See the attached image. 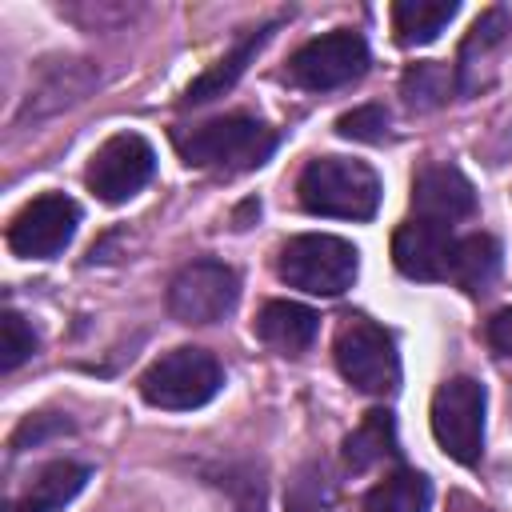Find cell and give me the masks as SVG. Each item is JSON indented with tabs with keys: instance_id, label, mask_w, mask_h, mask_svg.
<instances>
[{
	"instance_id": "cell-1",
	"label": "cell",
	"mask_w": 512,
	"mask_h": 512,
	"mask_svg": "<svg viewBox=\"0 0 512 512\" xmlns=\"http://www.w3.org/2000/svg\"><path fill=\"white\" fill-rule=\"evenodd\" d=\"M172 144L180 152L184 164L192 168H220V172H248L260 168L272 148H276V132L268 124H260L256 116H224V120H208L196 128H176Z\"/></svg>"
},
{
	"instance_id": "cell-2",
	"label": "cell",
	"mask_w": 512,
	"mask_h": 512,
	"mask_svg": "<svg viewBox=\"0 0 512 512\" xmlns=\"http://www.w3.org/2000/svg\"><path fill=\"white\" fill-rule=\"evenodd\" d=\"M296 196L312 216L372 220L380 208V180L364 160L320 156L300 172Z\"/></svg>"
},
{
	"instance_id": "cell-3",
	"label": "cell",
	"mask_w": 512,
	"mask_h": 512,
	"mask_svg": "<svg viewBox=\"0 0 512 512\" xmlns=\"http://www.w3.org/2000/svg\"><path fill=\"white\" fill-rule=\"evenodd\" d=\"M276 272L288 288H300L308 296H340L360 272V252L340 236L304 232L280 248Z\"/></svg>"
},
{
	"instance_id": "cell-4",
	"label": "cell",
	"mask_w": 512,
	"mask_h": 512,
	"mask_svg": "<svg viewBox=\"0 0 512 512\" xmlns=\"http://www.w3.org/2000/svg\"><path fill=\"white\" fill-rule=\"evenodd\" d=\"M224 384V372L204 348H172L140 376V396L164 412H188L208 404Z\"/></svg>"
},
{
	"instance_id": "cell-5",
	"label": "cell",
	"mask_w": 512,
	"mask_h": 512,
	"mask_svg": "<svg viewBox=\"0 0 512 512\" xmlns=\"http://www.w3.org/2000/svg\"><path fill=\"white\" fill-rule=\"evenodd\" d=\"M332 352H336L340 376H344L352 388H360V392H368V396H392V392L400 388L396 340H392L380 324H372V320H364V316L344 320L340 332H336Z\"/></svg>"
},
{
	"instance_id": "cell-6",
	"label": "cell",
	"mask_w": 512,
	"mask_h": 512,
	"mask_svg": "<svg viewBox=\"0 0 512 512\" xmlns=\"http://www.w3.org/2000/svg\"><path fill=\"white\" fill-rule=\"evenodd\" d=\"M484 384L452 376L432 396V436L456 464H476L484 452Z\"/></svg>"
},
{
	"instance_id": "cell-7",
	"label": "cell",
	"mask_w": 512,
	"mask_h": 512,
	"mask_svg": "<svg viewBox=\"0 0 512 512\" xmlns=\"http://www.w3.org/2000/svg\"><path fill=\"white\" fill-rule=\"evenodd\" d=\"M364 68H368L364 36L340 28V32L316 36L304 48H296L292 60H288V80L308 88V92H332V88H344V84L360 80Z\"/></svg>"
},
{
	"instance_id": "cell-8",
	"label": "cell",
	"mask_w": 512,
	"mask_h": 512,
	"mask_svg": "<svg viewBox=\"0 0 512 512\" xmlns=\"http://www.w3.org/2000/svg\"><path fill=\"white\" fill-rule=\"evenodd\" d=\"M152 168H156L152 144L140 132H116L92 152L84 184L104 204H124L152 180Z\"/></svg>"
},
{
	"instance_id": "cell-9",
	"label": "cell",
	"mask_w": 512,
	"mask_h": 512,
	"mask_svg": "<svg viewBox=\"0 0 512 512\" xmlns=\"http://www.w3.org/2000/svg\"><path fill=\"white\" fill-rule=\"evenodd\" d=\"M240 280L220 260H192L168 284V312L180 324H216L236 308Z\"/></svg>"
},
{
	"instance_id": "cell-10",
	"label": "cell",
	"mask_w": 512,
	"mask_h": 512,
	"mask_svg": "<svg viewBox=\"0 0 512 512\" xmlns=\"http://www.w3.org/2000/svg\"><path fill=\"white\" fill-rule=\"evenodd\" d=\"M76 224H80L76 200L64 196V192H44V196L28 200L12 216V224H8V248L20 260H52V256H60L72 244Z\"/></svg>"
},
{
	"instance_id": "cell-11",
	"label": "cell",
	"mask_w": 512,
	"mask_h": 512,
	"mask_svg": "<svg viewBox=\"0 0 512 512\" xmlns=\"http://www.w3.org/2000/svg\"><path fill=\"white\" fill-rule=\"evenodd\" d=\"M456 236L436 220H404L392 236V260L408 280H448V256Z\"/></svg>"
},
{
	"instance_id": "cell-12",
	"label": "cell",
	"mask_w": 512,
	"mask_h": 512,
	"mask_svg": "<svg viewBox=\"0 0 512 512\" xmlns=\"http://www.w3.org/2000/svg\"><path fill=\"white\" fill-rule=\"evenodd\" d=\"M472 208H476L472 180L456 164H428V168L416 172V180H412V212L420 220L452 224V220L472 216Z\"/></svg>"
},
{
	"instance_id": "cell-13",
	"label": "cell",
	"mask_w": 512,
	"mask_h": 512,
	"mask_svg": "<svg viewBox=\"0 0 512 512\" xmlns=\"http://www.w3.org/2000/svg\"><path fill=\"white\" fill-rule=\"evenodd\" d=\"M316 324H320V316L312 308H304L296 300H268L260 308V316H256V336L268 348H276L284 356H296V352H304L312 344Z\"/></svg>"
},
{
	"instance_id": "cell-14",
	"label": "cell",
	"mask_w": 512,
	"mask_h": 512,
	"mask_svg": "<svg viewBox=\"0 0 512 512\" xmlns=\"http://www.w3.org/2000/svg\"><path fill=\"white\" fill-rule=\"evenodd\" d=\"M496 272H500V244L488 232L456 236L452 256H448V280L456 288H464L468 296H480V292H488Z\"/></svg>"
},
{
	"instance_id": "cell-15",
	"label": "cell",
	"mask_w": 512,
	"mask_h": 512,
	"mask_svg": "<svg viewBox=\"0 0 512 512\" xmlns=\"http://www.w3.org/2000/svg\"><path fill=\"white\" fill-rule=\"evenodd\" d=\"M396 420L388 408L364 412V420L344 436V468L348 472H368L380 460H396Z\"/></svg>"
},
{
	"instance_id": "cell-16",
	"label": "cell",
	"mask_w": 512,
	"mask_h": 512,
	"mask_svg": "<svg viewBox=\"0 0 512 512\" xmlns=\"http://www.w3.org/2000/svg\"><path fill=\"white\" fill-rule=\"evenodd\" d=\"M268 32L272 28H256V32H248L228 56H220L208 72H200L188 88H184V104L192 108V104H208V100H216V96H224L240 76H244V68H248V60L264 48V40H268Z\"/></svg>"
},
{
	"instance_id": "cell-17",
	"label": "cell",
	"mask_w": 512,
	"mask_h": 512,
	"mask_svg": "<svg viewBox=\"0 0 512 512\" xmlns=\"http://www.w3.org/2000/svg\"><path fill=\"white\" fill-rule=\"evenodd\" d=\"M456 12H460L456 0H400V4L392 8L396 44H404V48H424V44H432V40L452 24Z\"/></svg>"
},
{
	"instance_id": "cell-18",
	"label": "cell",
	"mask_w": 512,
	"mask_h": 512,
	"mask_svg": "<svg viewBox=\"0 0 512 512\" xmlns=\"http://www.w3.org/2000/svg\"><path fill=\"white\" fill-rule=\"evenodd\" d=\"M428 508H432V484L424 472H412V468L384 476L364 496V512H428Z\"/></svg>"
},
{
	"instance_id": "cell-19",
	"label": "cell",
	"mask_w": 512,
	"mask_h": 512,
	"mask_svg": "<svg viewBox=\"0 0 512 512\" xmlns=\"http://www.w3.org/2000/svg\"><path fill=\"white\" fill-rule=\"evenodd\" d=\"M452 88H456V72H452L448 64H440V60H420V64H412V68L404 72V80H400V96H404V104H408L412 112H432V108H440V104L452 96Z\"/></svg>"
},
{
	"instance_id": "cell-20",
	"label": "cell",
	"mask_w": 512,
	"mask_h": 512,
	"mask_svg": "<svg viewBox=\"0 0 512 512\" xmlns=\"http://www.w3.org/2000/svg\"><path fill=\"white\" fill-rule=\"evenodd\" d=\"M88 484V468L84 464H72V460H52L48 468H40L36 484H32V500L44 508V512H56L64 504H72L80 496V488Z\"/></svg>"
},
{
	"instance_id": "cell-21",
	"label": "cell",
	"mask_w": 512,
	"mask_h": 512,
	"mask_svg": "<svg viewBox=\"0 0 512 512\" xmlns=\"http://www.w3.org/2000/svg\"><path fill=\"white\" fill-rule=\"evenodd\" d=\"M508 12L504 8H488V12H480V20L472 24V32L464 36V44H460V76L472 68V60L476 56H488L496 44H504V36H508Z\"/></svg>"
},
{
	"instance_id": "cell-22",
	"label": "cell",
	"mask_w": 512,
	"mask_h": 512,
	"mask_svg": "<svg viewBox=\"0 0 512 512\" xmlns=\"http://www.w3.org/2000/svg\"><path fill=\"white\" fill-rule=\"evenodd\" d=\"M284 508L288 512H328V476L320 464H304L284 492Z\"/></svg>"
},
{
	"instance_id": "cell-23",
	"label": "cell",
	"mask_w": 512,
	"mask_h": 512,
	"mask_svg": "<svg viewBox=\"0 0 512 512\" xmlns=\"http://www.w3.org/2000/svg\"><path fill=\"white\" fill-rule=\"evenodd\" d=\"M32 352H36V336H32V328L24 324L20 312L8 308V312L0 316V372L20 368Z\"/></svg>"
},
{
	"instance_id": "cell-24",
	"label": "cell",
	"mask_w": 512,
	"mask_h": 512,
	"mask_svg": "<svg viewBox=\"0 0 512 512\" xmlns=\"http://www.w3.org/2000/svg\"><path fill=\"white\" fill-rule=\"evenodd\" d=\"M336 132H340L344 140L376 144V140H384V132H388V112H384V104H360V108H352V112H344V116L336 120Z\"/></svg>"
},
{
	"instance_id": "cell-25",
	"label": "cell",
	"mask_w": 512,
	"mask_h": 512,
	"mask_svg": "<svg viewBox=\"0 0 512 512\" xmlns=\"http://www.w3.org/2000/svg\"><path fill=\"white\" fill-rule=\"evenodd\" d=\"M48 432H68V420H64V416H32V420H24V424L16 428L12 448H28V440L40 444Z\"/></svg>"
},
{
	"instance_id": "cell-26",
	"label": "cell",
	"mask_w": 512,
	"mask_h": 512,
	"mask_svg": "<svg viewBox=\"0 0 512 512\" xmlns=\"http://www.w3.org/2000/svg\"><path fill=\"white\" fill-rule=\"evenodd\" d=\"M484 336H488V344H492L500 356H512V308H500V312L488 320Z\"/></svg>"
},
{
	"instance_id": "cell-27",
	"label": "cell",
	"mask_w": 512,
	"mask_h": 512,
	"mask_svg": "<svg viewBox=\"0 0 512 512\" xmlns=\"http://www.w3.org/2000/svg\"><path fill=\"white\" fill-rule=\"evenodd\" d=\"M8 512H44V508H40V504H36V500L28 496V500H20V504H12Z\"/></svg>"
}]
</instances>
